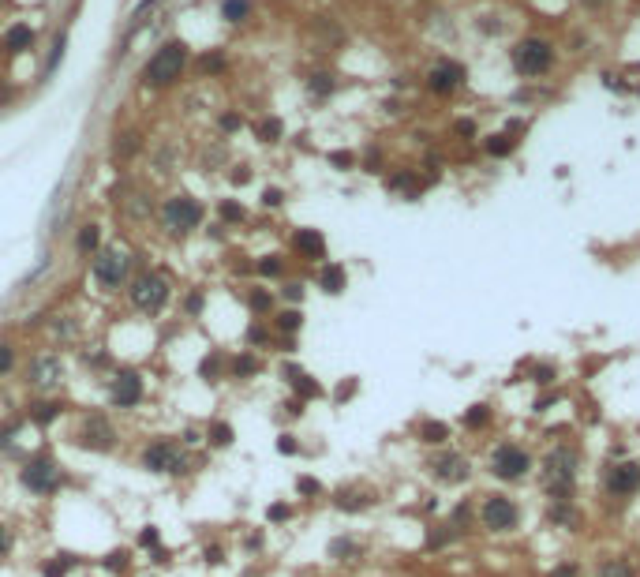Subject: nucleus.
Returning a JSON list of instances; mask_svg holds the SVG:
<instances>
[{
	"instance_id": "nucleus-62",
	"label": "nucleus",
	"mask_w": 640,
	"mask_h": 577,
	"mask_svg": "<svg viewBox=\"0 0 640 577\" xmlns=\"http://www.w3.org/2000/svg\"><path fill=\"white\" fill-rule=\"evenodd\" d=\"M551 577H577V570H573V566H562V570H554Z\"/></svg>"
},
{
	"instance_id": "nucleus-22",
	"label": "nucleus",
	"mask_w": 640,
	"mask_h": 577,
	"mask_svg": "<svg viewBox=\"0 0 640 577\" xmlns=\"http://www.w3.org/2000/svg\"><path fill=\"white\" fill-rule=\"evenodd\" d=\"M30 45H34V30H30V26H23V23L12 26V30L4 34V49L8 53H26Z\"/></svg>"
},
{
	"instance_id": "nucleus-14",
	"label": "nucleus",
	"mask_w": 640,
	"mask_h": 577,
	"mask_svg": "<svg viewBox=\"0 0 640 577\" xmlns=\"http://www.w3.org/2000/svg\"><path fill=\"white\" fill-rule=\"evenodd\" d=\"M281 375H285V382L292 387V398H300V401H319V398H322V387H319V382H314L303 368H296V364H285Z\"/></svg>"
},
{
	"instance_id": "nucleus-52",
	"label": "nucleus",
	"mask_w": 640,
	"mask_h": 577,
	"mask_svg": "<svg viewBox=\"0 0 640 577\" xmlns=\"http://www.w3.org/2000/svg\"><path fill=\"white\" fill-rule=\"evenodd\" d=\"M281 292H285V300H292V304H300V300H303V281H289V285H285Z\"/></svg>"
},
{
	"instance_id": "nucleus-9",
	"label": "nucleus",
	"mask_w": 640,
	"mask_h": 577,
	"mask_svg": "<svg viewBox=\"0 0 640 577\" xmlns=\"http://www.w3.org/2000/svg\"><path fill=\"white\" fill-rule=\"evenodd\" d=\"M79 446H87V450H113L116 446V427L113 420L105 416V412H90V416H82V432H79Z\"/></svg>"
},
{
	"instance_id": "nucleus-24",
	"label": "nucleus",
	"mask_w": 640,
	"mask_h": 577,
	"mask_svg": "<svg viewBox=\"0 0 640 577\" xmlns=\"http://www.w3.org/2000/svg\"><path fill=\"white\" fill-rule=\"evenodd\" d=\"M98 247H101V229H98L94 222L82 225V229H79V240H75V251H79V255H94Z\"/></svg>"
},
{
	"instance_id": "nucleus-58",
	"label": "nucleus",
	"mask_w": 640,
	"mask_h": 577,
	"mask_svg": "<svg viewBox=\"0 0 640 577\" xmlns=\"http://www.w3.org/2000/svg\"><path fill=\"white\" fill-rule=\"evenodd\" d=\"M8 547H12V533H8V525L0 521V555H8Z\"/></svg>"
},
{
	"instance_id": "nucleus-47",
	"label": "nucleus",
	"mask_w": 640,
	"mask_h": 577,
	"mask_svg": "<svg viewBox=\"0 0 640 577\" xmlns=\"http://www.w3.org/2000/svg\"><path fill=\"white\" fill-rule=\"evenodd\" d=\"M281 203H285V191H281V188H266V191H263V206H266V210H270V206H281Z\"/></svg>"
},
{
	"instance_id": "nucleus-33",
	"label": "nucleus",
	"mask_w": 640,
	"mask_h": 577,
	"mask_svg": "<svg viewBox=\"0 0 640 577\" xmlns=\"http://www.w3.org/2000/svg\"><path fill=\"white\" fill-rule=\"evenodd\" d=\"M281 132H285V127H281V121H274V116H270V121H258V127H255V135L263 143H277V139H281Z\"/></svg>"
},
{
	"instance_id": "nucleus-6",
	"label": "nucleus",
	"mask_w": 640,
	"mask_h": 577,
	"mask_svg": "<svg viewBox=\"0 0 640 577\" xmlns=\"http://www.w3.org/2000/svg\"><path fill=\"white\" fill-rule=\"evenodd\" d=\"M127 267H132V259H127L124 247H101V251H94V281L101 289L116 292L120 285L127 281Z\"/></svg>"
},
{
	"instance_id": "nucleus-39",
	"label": "nucleus",
	"mask_w": 640,
	"mask_h": 577,
	"mask_svg": "<svg viewBox=\"0 0 640 577\" xmlns=\"http://www.w3.org/2000/svg\"><path fill=\"white\" fill-rule=\"evenodd\" d=\"M389 188L408 191V195H416V191H420V184H416V177H412V172H397V177H389Z\"/></svg>"
},
{
	"instance_id": "nucleus-41",
	"label": "nucleus",
	"mask_w": 640,
	"mask_h": 577,
	"mask_svg": "<svg viewBox=\"0 0 640 577\" xmlns=\"http://www.w3.org/2000/svg\"><path fill=\"white\" fill-rule=\"evenodd\" d=\"M277 454L296 457V454H300V438H296V435H289V432H285V435H277Z\"/></svg>"
},
{
	"instance_id": "nucleus-26",
	"label": "nucleus",
	"mask_w": 640,
	"mask_h": 577,
	"mask_svg": "<svg viewBox=\"0 0 640 577\" xmlns=\"http://www.w3.org/2000/svg\"><path fill=\"white\" fill-rule=\"evenodd\" d=\"M101 566H105L109 574H124L127 566H132V547H113V551L101 558Z\"/></svg>"
},
{
	"instance_id": "nucleus-53",
	"label": "nucleus",
	"mask_w": 640,
	"mask_h": 577,
	"mask_svg": "<svg viewBox=\"0 0 640 577\" xmlns=\"http://www.w3.org/2000/svg\"><path fill=\"white\" fill-rule=\"evenodd\" d=\"M240 127H244V121H240L236 113H225V116H221V132H240Z\"/></svg>"
},
{
	"instance_id": "nucleus-17",
	"label": "nucleus",
	"mask_w": 640,
	"mask_h": 577,
	"mask_svg": "<svg viewBox=\"0 0 640 577\" xmlns=\"http://www.w3.org/2000/svg\"><path fill=\"white\" fill-rule=\"evenodd\" d=\"M199 379H206V382L229 379V356L217 353V349H213L210 356H202V360H199Z\"/></svg>"
},
{
	"instance_id": "nucleus-60",
	"label": "nucleus",
	"mask_w": 640,
	"mask_h": 577,
	"mask_svg": "<svg viewBox=\"0 0 640 577\" xmlns=\"http://www.w3.org/2000/svg\"><path fill=\"white\" fill-rule=\"evenodd\" d=\"M457 135H476V124H472V121H457Z\"/></svg>"
},
{
	"instance_id": "nucleus-10",
	"label": "nucleus",
	"mask_w": 640,
	"mask_h": 577,
	"mask_svg": "<svg viewBox=\"0 0 640 577\" xmlns=\"http://www.w3.org/2000/svg\"><path fill=\"white\" fill-rule=\"evenodd\" d=\"M26 382H30L34 390H42V393L57 390L60 382H64V360H60L57 353H42V356H34L30 368H26Z\"/></svg>"
},
{
	"instance_id": "nucleus-43",
	"label": "nucleus",
	"mask_w": 640,
	"mask_h": 577,
	"mask_svg": "<svg viewBox=\"0 0 640 577\" xmlns=\"http://www.w3.org/2000/svg\"><path fill=\"white\" fill-rule=\"evenodd\" d=\"M296 491L308 495V499H314V495H322V483L314 480V476H300V480H296Z\"/></svg>"
},
{
	"instance_id": "nucleus-21",
	"label": "nucleus",
	"mask_w": 640,
	"mask_h": 577,
	"mask_svg": "<svg viewBox=\"0 0 640 577\" xmlns=\"http://www.w3.org/2000/svg\"><path fill=\"white\" fill-rule=\"evenodd\" d=\"M345 267H337V263H326V267L319 270V285L326 289V292H333V296H337V292H345Z\"/></svg>"
},
{
	"instance_id": "nucleus-34",
	"label": "nucleus",
	"mask_w": 640,
	"mask_h": 577,
	"mask_svg": "<svg viewBox=\"0 0 640 577\" xmlns=\"http://www.w3.org/2000/svg\"><path fill=\"white\" fill-rule=\"evenodd\" d=\"M420 438H423V443H446V438H450V427H446V424H434V420H431V424L420 427Z\"/></svg>"
},
{
	"instance_id": "nucleus-30",
	"label": "nucleus",
	"mask_w": 640,
	"mask_h": 577,
	"mask_svg": "<svg viewBox=\"0 0 640 577\" xmlns=\"http://www.w3.org/2000/svg\"><path fill=\"white\" fill-rule=\"evenodd\" d=\"M255 274H258V278H281L285 259H281V255H263V259L255 263Z\"/></svg>"
},
{
	"instance_id": "nucleus-50",
	"label": "nucleus",
	"mask_w": 640,
	"mask_h": 577,
	"mask_svg": "<svg viewBox=\"0 0 640 577\" xmlns=\"http://www.w3.org/2000/svg\"><path fill=\"white\" fill-rule=\"evenodd\" d=\"M330 555L337 558V555H356V544H352V540H333L330 544Z\"/></svg>"
},
{
	"instance_id": "nucleus-28",
	"label": "nucleus",
	"mask_w": 640,
	"mask_h": 577,
	"mask_svg": "<svg viewBox=\"0 0 640 577\" xmlns=\"http://www.w3.org/2000/svg\"><path fill=\"white\" fill-rule=\"evenodd\" d=\"M247 308H251L255 315H270V311H274V292L270 289H251V292H247Z\"/></svg>"
},
{
	"instance_id": "nucleus-19",
	"label": "nucleus",
	"mask_w": 640,
	"mask_h": 577,
	"mask_svg": "<svg viewBox=\"0 0 640 577\" xmlns=\"http://www.w3.org/2000/svg\"><path fill=\"white\" fill-rule=\"evenodd\" d=\"M431 469L438 472L442 480H465V476H468V461L461 454H446V457H438Z\"/></svg>"
},
{
	"instance_id": "nucleus-7",
	"label": "nucleus",
	"mask_w": 640,
	"mask_h": 577,
	"mask_svg": "<svg viewBox=\"0 0 640 577\" xmlns=\"http://www.w3.org/2000/svg\"><path fill=\"white\" fill-rule=\"evenodd\" d=\"M551 60H554V49L543 38H524V42L513 45V68H517V76H528V79L543 76V71L551 68Z\"/></svg>"
},
{
	"instance_id": "nucleus-36",
	"label": "nucleus",
	"mask_w": 640,
	"mask_h": 577,
	"mask_svg": "<svg viewBox=\"0 0 640 577\" xmlns=\"http://www.w3.org/2000/svg\"><path fill=\"white\" fill-rule=\"evenodd\" d=\"M68 570H71V566L64 562L60 555H53V558H45V562H42V577H68Z\"/></svg>"
},
{
	"instance_id": "nucleus-23",
	"label": "nucleus",
	"mask_w": 640,
	"mask_h": 577,
	"mask_svg": "<svg viewBox=\"0 0 640 577\" xmlns=\"http://www.w3.org/2000/svg\"><path fill=\"white\" fill-rule=\"evenodd\" d=\"M333 506H337V510H348V514H356V510H367L371 506V499H367V495L364 491H345V488H341L337 491V499H333Z\"/></svg>"
},
{
	"instance_id": "nucleus-27",
	"label": "nucleus",
	"mask_w": 640,
	"mask_h": 577,
	"mask_svg": "<svg viewBox=\"0 0 640 577\" xmlns=\"http://www.w3.org/2000/svg\"><path fill=\"white\" fill-rule=\"evenodd\" d=\"M57 416H60V405H57V401H38V405H30V420H34L38 427H49Z\"/></svg>"
},
{
	"instance_id": "nucleus-1",
	"label": "nucleus",
	"mask_w": 640,
	"mask_h": 577,
	"mask_svg": "<svg viewBox=\"0 0 640 577\" xmlns=\"http://www.w3.org/2000/svg\"><path fill=\"white\" fill-rule=\"evenodd\" d=\"M184 64H188V45H184V42H165L161 49L146 60L143 82H146V87H169V82L180 79Z\"/></svg>"
},
{
	"instance_id": "nucleus-4",
	"label": "nucleus",
	"mask_w": 640,
	"mask_h": 577,
	"mask_svg": "<svg viewBox=\"0 0 640 577\" xmlns=\"http://www.w3.org/2000/svg\"><path fill=\"white\" fill-rule=\"evenodd\" d=\"M161 225H165V233H169V236H188L191 229H199V225H202V206H199V199H191V195H172V199H165V206H161Z\"/></svg>"
},
{
	"instance_id": "nucleus-25",
	"label": "nucleus",
	"mask_w": 640,
	"mask_h": 577,
	"mask_svg": "<svg viewBox=\"0 0 640 577\" xmlns=\"http://www.w3.org/2000/svg\"><path fill=\"white\" fill-rule=\"evenodd\" d=\"M217 218H221V225H244L247 222V210L233 203V199H221L217 203Z\"/></svg>"
},
{
	"instance_id": "nucleus-38",
	"label": "nucleus",
	"mask_w": 640,
	"mask_h": 577,
	"mask_svg": "<svg viewBox=\"0 0 640 577\" xmlns=\"http://www.w3.org/2000/svg\"><path fill=\"white\" fill-rule=\"evenodd\" d=\"M490 420V409L487 405H472L468 412H465V427H483Z\"/></svg>"
},
{
	"instance_id": "nucleus-57",
	"label": "nucleus",
	"mask_w": 640,
	"mask_h": 577,
	"mask_svg": "<svg viewBox=\"0 0 640 577\" xmlns=\"http://www.w3.org/2000/svg\"><path fill=\"white\" fill-rule=\"evenodd\" d=\"M303 405H308V401H300V398H289V401H285L289 416H303Z\"/></svg>"
},
{
	"instance_id": "nucleus-54",
	"label": "nucleus",
	"mask_w": 640,
	"mask_h": 577,
	"mask_svg": "<svg viewBox=\"0 0 640 577\" xmlns=\"http://www.w3.org/2000/svg\"><path fill=\"white\" fill-rule=\"evenodd\" d=\"M229 177H233V184H240V188H244L247 180H251V169H247V165H236V169L229 172Z\"/></svg>"
},
{
	"instance_id": "nucleus-8",
	"label": "nucleus",
	"mask_w": 640,
	"mask_h": 577,
	"mask_svg": "<svg viewBox=\"0 0 640 577\" xmlns=\"http://www.w3.org/2000/svg\"><path fill=\"white\" fill-rule=\"evenodd\" d=\"M143 398H146V382H143L139 371L120 368L113 379H109V401H113V409H135Z\"/></svg>"
},
{
	"instance_id": "nucleus-31",
	"label": "nucleus",
	"mask_w": 640,
	"mask_h": 577,
	"mask_svg": "<svg viewBox=\"0 0 640 577\" xmlns=\"http://www.w3.org/2000/svg\"><path fill=\"white\" fill-rule=\"evenodd\" d=\"M247 15H251V4H247V0H225V4H221V19H229V23H244Z\"/></svg>"
},
{
	"instance_id": "nucleus-32",
	"label": "nucleus",
	"mask_w": 640,
	"mask_h": 577,
	"mask_svg": "<svg viewBox=\"0 0 640 577\" xmlns=\"http://www.w3.org/2000/svg\"><path fill=\"white\" fill-rule=\"evenodd\" d=\"M483 146H487V154H490V158H506V154H513L517 139H509V135H490V139H487Z\"/></svg>"
},
{
	"instance_id": "nucleus-3",
	"label": "nucleus",
	"mask_w": 640,
	"mask_h": 577,
	"mask_svg": "<svg viewBox=\"0 0 640 577\" xmlns=\"http://www.w3.org/2000/svg\"><path fill=\"white\" fill-rule=\"evenodd\" d=\"M19 483L26 491H34V495H57L60 483H64V472H60V465L53 461L49 454H34L30 461L19 469Z\"/></svg>"
},
{
	"instance_id": "nucleus-12",
	"label": "nucleus",
	"mask_w": 640,
	"mask_h": 577,
	"mask_svg": "<svg viewBox=\"0 0 640 577\" xmlns=\"http://www.w3.org/2000/svg\"><path fill=\"white\" fill-rule=\"evenodd\" d=\"M517 521H521V514L506 495H490L483 502V525L490 533H509V529H517Z\"/></svg>"
},
{
	"instance_id": "nucleus-18",
	"label": "nucleus",
	"mask_w": 640,
	"mask_h": 577,
	"mask_svg": "<svg viewBox=\"0 0 640 577\" xmlns=\"http://www.w3.org/2000/svg\"><path fill=\"white\" fill-rule=\"evenodd\" d=\"M202 435H206V446H213V450H229L233 438H236V427L229 424V420H210Z\"/></svg>"
},
{
	"instance_id": "nucleus-59",
	"label": "nucleus",
	"mask_w": 640,
	"mask_h": 577,
	"mask_svg": "<svg viewBox=\"0 0 640 577\" xmlns=\"http://www.w3.org/2000/svg\"><path fill=\"white\" fill-rule=\"evenodd\" d=\"M150 558H154V562H157V566H161V562H169V551H165V547H161V544H157V547H154V551H150Z\"/></svg>"
},
{
	"instance_id": "nucleus-11",
	"label": "nucleus",
	"mask_w": 640,
	"mask_h": 577,
	"mask_svg": "<svg viewBox=\"0 0 640 577\" xmlns=\"http://www.w3.org/2000/svg\"><path fill=\"white\" fill-rule=\"evenodd\" d=\"M528 454L521 450V446H513V443H502L495 454H490V472L495 476H502V480H521V476L528 472Z\"/></svg>"
},
{
	"instance_id": "nucleus-61",
	"label": "nucleus",
	"mask_w": 640,
	"mask_h": 577,
	"mask_svg": "<svg viewBox=\"0 0 640 577\" xmlns=\"http://www.w3.org/2000/svg\"><path fill=\"white\" fill-rule=\"evenodd\" d=\"M352 390H356V382H345V387L337 390V398H341V401H345V398H352Z\"/></svg>"
},
{
	"instance_id": "nucleus-35",
	"label": "nucleus",
	"mask_w": 640,
	"mask_h": 577,
	"mask_svg": "<svg viewBox=\"0 0 640 577\" xmlns=\"http://www.w3.org/2000/svg\"><path fill=\"white\" fill-rule=\"evenodd\" d=\"M157 544H161V529H157V525H143V529H139V547H143V551H154Z\"/></svg>"
},
{
	"instance_id": "nucleus-13",
	"label": "nucleus",
	"mask_w": 640,
	"mask_h": 577,
	"mask_svg": "<svg viewBox=\"0 0 640 577\" xmlns=\"http://www.w3.org/2000/svg\"><path fill=\"white\" fill-rule=\"evenodd\" d=\"M292 251L300 255L303 263H322L326 259V236L319 229H296L292 233Z\"/></svg>"
},
{
	"instance_id": "nucleus-20",
	"label": "nucleus",
	"mask_w": 640,
	"mask_h": 577,
	"mask_svg": "<svg viewBox=\"0 0 640 577\" xmlns=\"http://www.w3.org/2000/svg\"><path fill=\"white\" fill-rule=\"evenodd\" d=\"M258 356L255 353H240V356H229V379H251L258 375Z\"/></svg>"
},
{
	"instance_id": "nucleus-42",
	"label": "nucleus",
	"mask_w": 640,
	"mask_h": 577,
	"mask_svg": "<svg viewBox=\"0 0 640 577\" xmlns=\"http://www.w3.org/2000/svg\"><path fill=\"white\" fill-rule=\"evenodd\" d=\"M289 517H292V506H285V502H274V506L266 510V521H274V525H285Z\"/></svg>"
},
{
	"instance_id": "nucleus-15",
	"label": "nucleus",
	"mask_w": 640,
	"mask_h": 577,
	"mask_svg": "<svg viewBox=\"0 0 640 577\" xmlns=\"http://www.w3.org/2000/svg\"><path fill=\"white\" fill-rule=\"evenodd\" d=\"M640 488V465L625 461V465H614V469L607 472V491L614 495H637Z\"/></svg>"
},
{
	"instance_id": "nucleus-5",
	"label": "nucleus",
	"mask_w": 640,
	"mask_h": 577,
	"mask_svg": "<svg viewBox=\"0 0 640 577\" xmlns=\"http://www.w3.org/2000/svg\"><path fill=\"white\" fill-rule=\"evenodd\" d=\"M139 465H143L146 472L180 476V472H188V454H184V446L172 443V438H154V443L143 450V457H139Z\"/></svg>"
},
{
	"instance_id": "nucleus-55",
	"label": "nucleus",
	"mask_w": 640,
	"mask_h": 577,
	"mask_svg": "<svg viewBox=\"0 0 640 577\" xmlns=\"http://www.w3.org/2000/svg\"><path fill=\"white\" fill-rule=\"evenodd\" d=\"M199 443H206V435L195 432V427H188V432H184V443H180V446H199Z\"/></svg>"
},
{
	"instance_id": "nucleus-45",
	"label": "nucleus",
	"mask_w": 640,
	"mask_h": 577,
	"mask_svg": "<svg viewBox=\"0 0 640 577\" xmlns=\"http://www.w3.org/2000/svg\"><path fill=\"white\" fill-rule=\"evenodd\" d=\"M599 577H633V570H629L625 562H603L599 566Z\"/></svg>"
},
{
	"instance_id": "nucleus-2",
	"label": "nucleus",
	"mask_w": 640,
	"mask_h": 577,
	"mask_svg": "<svg viewBox=\"0 0 640 577\" xmlns=\"http://www.w3.org/2000/svg\"><path fill=\"white\" fill-rule=\"evenodd\" d=\"M169 281L161 278L157 270H143L139 278L127 285V300L135 304V311H143V315H157L165 304H169Z\"/></svg>"
},
{
	"instance_id": "nucleus-49",
	"label": "nucleus",
	"mask_w": 640,
	"mask_h": 577,
	"mask_svg": "<svg viewBox=\"0 0 640 577\" xmlns=\"http://www.w3.org/2000/svg\"><path fill=\"white\" fill-rule=\"evenodd\" d=\"M202 558H206L210 566H221V562H225V551H221V544H206V551H202Z\"/></svg>"
},
{
	"instance_id": "nucleus-37",
	"label": "nucleus",
	"mask_w": 640,
	"mask_h": 577,
	"mask_svg": "<svg viewBox=\"0 0 640 577\" xmlns=\"http://www.w3.org/2000/svg\"><path fill=\"white\" fill-rule=\"evenodd\" d=\"M244 341L251 345V349H255V345H270V330H266L263 323H251V326H247V334H244Z\"/></svg>"
},
{
	"instance_id": "nucleus-51",
	"label": "nucleus",
	"mask_w": 640,
	"mask_h": 577,
	"mask_svg": "<svg viewBox=\"0 0 640 577\" xmlns=\"http://www.w3.org/2000/svg\"><path fill=\"white\" fill-rule=\"evenodd\" d=\"M135 150H139V135H124V143H116V154H124V158H132Z\"/></svg>"
},
{
	"instance_id": "nucleus-40",
	"label": "nucleus",
	"mask_w": 640,
	"mask_h": 577,
	"mask_svg": "<svg viewBox=\"0 0 640 577\" xmlns=\"http://www.w3.org/2000/svg\"><path fill=\"white\" fill-rule=\"evenodd\" d=\"M311 94H319V98L333 94V76H326V71H319V76H311Z\"/></svg>"
},
{
	"instance_id": "nucleus-29",
	"label": "nucleus",
	"mask_w": 640,
	"mask_h": 577,
	"mask_svg": "<svg viewBox=\"0 0 640 577\" xmlns=\"http://www.w3.org/2000/svg\"><path fill=\"white\" fill-rule=\"evenodd\" d=\"M274 326L281 330V334H300V326H303V315H300V308H289V311H281V315L274 319Z\"/></svg>"
},
{
	"instance_id": "nucleus-48",
	"label": "nucleus",
	"mask_w": 640,
	"mask_h": 577,
	"mask_svg": "<svg viewBox=\"0 0 640 577\" xmlns=\"http://www.w3.org/2000/svg\"><path fill=\"white\" fill-rule=\"evenodd\" d=\"M221 68H225V60H221L217 53H213V57H202V60H199V71H202V76H210V71H221Z\"/></svg>"
},
{
	"instance_id": "nucleus-46",
	"label": "nucleus",
	"mask_w": 640,
	"mask_h": 577,
	"mask_svg": "<svg viewBox=\"0 0 640 577\" xmlns=\"http://www.w3.org/2000/svg\"><path fill=\"white\" fill-rule=\"evenodd\" d=\"M202 304H206V296H202V292L195 289V292H188V300H184V311H188V315H199Z\"/></svg>"
},
{
	"instance_id": "nucleus-63",
	"label": "nucleus",
	"mask_w": 640,
	"mask_h": 577,
	"mask_svg": "<svg viewBox=\"0 0 640 577\" xmlns=\"http://www.w3.org/2000/svg\"><path fill=\"white\" fill-rule=\"evenodd\" d=\"M150 577H154V574H150Z\"/></svg>"
},
{
	"instance_id": "nucleus-44",
	"label": "nucleus",
	"mask_w": 640,
	"mask_h": 577,
	"mask_svg": "<svg viewBox=\"0 0 640 577\" xmlns=\"http://www.w3.org/2000/svg\"><path fill=\"white\" fill-rule=\"evenodd\" d=\"M12 368H15V349L8 341H0V379H4Z\"/></svg>"
},
{
	"instance_id": "nucleus-16",
	"label": "nucleus",
	"mask_w": 640,
	"mask_h": 577,
	"mask_svg": "<svg viewBox=\"0 0 640 577\" xmlns=\"http://www.w3.org/2000/svg\"><path fill=\"white\" fill-rule=\"evenodd\" d=\"M461 79H465V71H461L457 64H450V60L434 64V68L427 71V87H431L434 94H450V90H457Z\"/></svg>"
},
{
	"instance_id": "nucleus-56",
	"label": "nucleus",
	"mask_w": 640,
	"mask_h": 577,
	"mask_svg": "<svg viewBox=\"0 0 640 577\" xmlns=\"http://www.w3.org/2000/svg\"><path fill=\"white\" fill-rule=\"evenodd\" d=\"M330 161L337 165V169H348V165L356 161V158H352V154H345V150H337V154H330Z\"/></svg>"
}]
</instances>
